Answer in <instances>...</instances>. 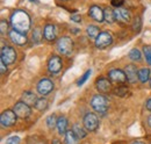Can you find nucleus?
Here are the masks:
<instances>
[{
	"label": "nucleus",
	"instance_id": "58836bf2",
	"mask_svg": "<svg viewBox=\"0 0 151 144\" xmlns=\"http://www.w3.org/2000/svg\"><path fill=\"white\" fill-rule=\"evenodd\" d=\"M52 144H62V143H60V141H59V140H57V138H55V140L52 141Z\"/></svg>",
	"mask_w": 151,
	"mask_h": 144
},
{
	"label": "nucleus",
	"instance_id": "473e14b6",
	"mask_svg": "<svg viewBox=\"0 0 151 144\" xmlns=\"http://www.w3.org/2000/svg\"><path fill=\"white\" fill-rule=\"evenodd\" d=\"M41 32H40V29H36L34 33H33V41L34 42H36V43H38L40 41H41Z\"/></svg>",
	"mask_w": 151,
	"mask_h": 144
},
{
	"label": "nucleus",
	"instance_id": "a19ab883",
	"mask_svg": "<svg viewBox=\"0 0 151 144\" xmlns=\"http://www.w3.org/2000/svg\"><path fill=\"white\" fill-rule=\"evenodd\" d=\"M132 144H144V143H142V142H134Z\"/></svg>",
	"mask_w": 151,
	"mask_h": 144
},
{
	"label": "nucleus",
	"instance_id": "2eb2a0df",
	"mask_svg": "<svg viewBox=\"0 0 151 144\" xmlns=\"http://www.w3.org/2000/svg\"><path fill=\"white\" fill-rule=\"evenodd\" d=\"M95 87H96V90L99 91V92H101V93H107V92L111 91L112 85H111V81L108 79H106V78H99L95 81Z\"/></svg>",
	"mask_w": 151,
	"mask_h": 144
},
{
	"label": "nucleus",
	"instance_id": "dca6fc26",
	"mask_svg": "<svg viewBox=\"0 0 151 144\" xmlns=\"http://www.w3.org/2000/svg\"><path fill=\"white\" fill-rule=\"evenodd\" d=\"M124 72L127 76V80L130 84H134L136 81V79L138 78V71L136 70L135 65H127V68L124 69Z\"/></svg>",
	"mask_w": 151,
	"mask_h": 144
},
{
	"label": "nucleus",
	"instance_id": "aec40b11",
	"mask_svg": "<svg viewBox=\"0 0 151 144\" xmlns=\"http://www.w3.org/2000/svg\"><path fill=\"white\" fill-rule=\"evenodd\" d=\"M65 142H66V144H78L79 138L75 134L73 130H68L65 132Z\"/></svg>",
	"mask_w": 151,
	"mask_h": 144
},
{
	"label": "nucleus",
	"instance_id": "f3484780",
	"mask_svg": "<svg viewBox=\"0 0 151 144\" xmlns=\"http://www.w3.org/2000/svg\"><path fill=\"white\" fill-rule=\"evenodd\" d=\"M56 27L54 24H47L43 30V35L47 41H54L56 38Z\"/></svg>",
	"mask_w": 151,
	"mask_h": 144
},
{
	"label": "nucleus",
	"instance_id": "5701e85b",
	"mask_svg": "<svg viewBox=\"0 0 151 144\" xmlns=\"http://www.w3.org/2000/svg\"><path fill=\"white\" fill-rule=\"evenodd\" d=\"M105 20L108 22V23H113L115 21V13H114V9L107 7L105 9Z\"/></svg>",
	"mask_w": 151,
	"mask_h": 144
},
{
	"label": "nucleus",
	"instance_id": "6ab92c4d",
	"mask_svg": "<svg viewBox=\"0 0 151 144\" xmlns=\"http://www.w3.org/2000/svg\"><path fill=\"white\" fill-rule=\"evenodd\" d=\"M66 128H68V119H66L65 116H60V117L57 120V129H58V134H60V135L65 134V132L68 131Z\"/></svg>",
	"mask_w": 151,
	"mask_h": 144
},
{
	"label": "nucleus",
	"instance_id": "72a5a7b5",
	"mask_svg": "<svg viewBox=\"0 0 151 144\" xmlns=\"http://www.w3.org/2000/svg\"><path fill=\"white\" fill-rule=\"evenodd\" d=\"M7 28H8L7 22H6L5 20H1V34H2V35L5 34V32L7 30Z\"/></svg>",
	"mask_w": 151,
	"mask_h": 144
},
{
	"label": "nucleus",
	"instance_id": "ea45409f",
	"mask_svg": "<svg viewBox=\"0 0 151 144\" xmlns=\"http://www.w3.org/2000/svg\"><path fill=\"white\" fill-rule=\"evenodd\" d=\"M148 125L151 127V115L149 116V117H148Z\"/></svg>",
	"mask_w": 151,
	"mask_h": 144
},
{
	"label": "nucleus",
	"instance_id": "a18cd8bd",
	"mask_svg": "<svg viewBox=\"0 0 151 144\" xmlns=\"http://www.w3.org/2000/svg\"><path fill=\"white\" fill-rule=\"evenodd\" d=\"M41 144H45V143H41Z\"/></svg>",
	"mask_w": 151,
	"mask_h": 144
},
{
	"label": "nucleus",
	"instance_id": "b1692460",
	"mask_svg": "<svg viewBox=\"0 0 151 144\" xmlns=\"http://www.w3.org/2000/svg\"><path fill=\"white\" fill-rule=\"evenodd\" d=\"M72 130L75 131V134L78 136V138H79V140H81V138L86 137V130H85L83 127L79 126V125H75L73 128H72Z\"/></svg>",
	"mask_w": 151,
	"mask_h": 144
},
{
	"label": "nucleus",
	"instance_id": "4c0bfd02",
	"mask_svg": "<svg viewBox=\"0 0 151 144\" xmlns=\"http://www.w3.org/2000/svg\"><path fill=\"white\" fill-rule=\"evenodd\" d=\"M145 107H147V109H148L149 112H151V98H150V99H148V100H147Z\"/></svg>",
	"mask_w": 151,
	"mask_h": 144
},
{
	"label": "nucleus",
	"instance_id": "79ce46f5",
	"mask_svg": "<svg viewBox=\"0 0 151 144\" xmlns=\"http://www.w3.org/2000/svg\"><path fill=\"white\" fill-rule=\"evenodd\" d=\"M29 1H32V2H37V0H29Z\"/></svg>",
	"mask_w": 151,
	"mask_h": 144
},
{
	"label": "nucleus",
	"instance_id": "9d476101",
	"mask_svg": "<svg viewBox=\"0 0 151 144\" xmlns=\"http://www.w3.org/2000/svg\"><path fill=\"white\" fill-rule=\"evenodd\" d=\"M9 38L15 45H24L28 41L26 33H21V32L14 30V29L9 32Z\"/></svg>",
	"mask_w": 151,
	"mask_h": 144
},
{
	"label": "nucleus",
	"instance_id": "20e7f679",
	"mask_svg": "<svg viewBox=\"0 0 151 144\" xmlns=\"http://www.w3.org/2000/svg\"><path fill=\"white\" fill-rule=\"evenodd\" d=\"M17 59V53L14 48L9 45H4L1 49V62L6 65H11Z\"/></svg>",
	"mask_w": 151,
	"mask_h": 144
},
{
	"label": "nucleus",
	"instance_id": "bb28decb",
	"mask_svg": "<svg viewBox=\"0 0 151 144\" xmlns=\"http://www.w3.org/2000/svg\"><path fill=\"white\" fill-rule=\"evenodd\" d=\"M47 107H48V101H47V99H44V98L37 99V101H36V104H35V108H36L37 110L43 112L44 109H47Z\"/></svg>",
	"mask_w": 151,
	"mask_h": 144
},
{
	"label": "nucleus",
	"instance_id": "c9c22d12",
	"mask_svg": "<svg viewBox=\"0 0 151 144\" xmlns=\"http://www.w3.org/2000/svg\"><path fill=\"white\" fill-rule=\"evenodd\" d=\"M71 20H72L73 22H80V21H81V17H80V15H72V17H71Z\"/></svg>",
	"mask_w": 151,
	"mask_h": 144
},
{
	"label": "nucleus",
	"instance_id": "f704fd0d",
	"mask_svg": "<svg viewBox=\"0 0 151 144\" xmlns=\"http://www.w3.org/2000/svg\"><path fill=\"white\" fill-rule=\"evenodd\" d=\"M122 4H123V0H112V5L115 6L116 8H117V7H120Z\"/></svg>",
	"mask_w": 151,
	"mask_h": 144
},
{
	"label": "nucleus",
	"instance_id": "cd10ccee",
	"mask_svg": "<svg viewBox=\"0 0 151 144\" xmlns=\"http://www.w3.org/2000/svg\"><path fill=\"white\" fill-rule=\"evenodd\" d=\"M141 28H142V20L141 18H135L134 22H132V30L136 33H139Z\"/></svg>",
	"mask_w": 151,
	"mask_h": 144
},
{
	"label": "nucleus",
	"instance_id": "c85d7f7f",
	"mask_svg": "<svg viewBox=\"0 0 151 144\" xmlns=\"http://www.w3.org/2000/svg\"><path fill=\"white\" fill-rule=\"evenodd\" d=\"M126 93H128V90H127L124 86H122V87H117L116 90H114V94L117 95V96H124Z\"/></svg>",
	"mask_w": 151,
	"mask_h": 144
},
{
	"label": "nucleus",
	"instance_id": "c756f323",
	"mask_svg": "<svg viewBox=\"0 0 151 144\" xmlns=\"http://www.w3.org/2000/svg\"><path fill=\"white\" fill-rule=\"evenodd\" d=\"M90 74H91V70H87V71L85 72L83 76H81V78L78 80V86H81V85H84V83L87 80V78L90 77Z\"/></svg>",
	"mask_w": 151,
	"mask_h": 144
},
{
	"label": "nucleus",
	"instance_id": "4be33fe9",
	"mask_svg": "<svg viewBox=\"0 0 151 144\" xmlns=\"http://www.w3.org/2000/svg\"><path fill=\"white\" fill-rule=\"evenodd\" d=\"M86 33L87 35L90 36L91 38H96L99 36V28L96 26H93V24H90L87 28H86Z\"/></svg>",
	"mask_w": 151,
	"mask_h": 144
},
{
	"label": "nucleus",
	"instance_id": "f03ea898",
	"mask_svg": "<svg viewBox=\"0 0 151 144\" xmlns=\"http://www.w3.org/2000/svg\"><path fill=\"white\" fill-rule=\"evenodd\" d=\"M56 47L58 53L60 55L70 56L73 51V41L68 36H63L57 41Z\"/></svg>",
	"mask_w": 151,
	"mask_h": 144
},
{
	"label": "nucleus",
	"instance_id": "c03bdc74",
	"mask_svg": "<svg viewBox=\"0 0 151 144\" xmlns=\"http://www.w3.org/2000/svg\"><path fill=\"white\" fill-rule=\"evenodd\" d=\"M150 85H151V79H150Z\"/></svg>",
	"mask_w": 151,
	"mask_h": 144
},
{
	"label": "nucleus",
	"instance_id": "a878e982",
	"mask_svg": "<svg viewBox=\"0 0 151 144\" xmlns=\"http://www.w3.org/2000/svg\"><path fill=\"white\" fill-rule=\"evenodd\" d=\"M57 120H58V119H56V115H55V114L49 115V116L47 117V120H45L48 128H49V129H54L55 127H57Z\"/></svg>",
	"mask_w": 151,
	"mask_h": 144
},
{
	"label": "nucleus",
	"instance_id": "37998d69",
	"mask_svg": "<svg viewBox=\"0 0 151 144\" xmlns=\"http://www.w3.org/2000/svg\"><path fill=\"white\" fill-rule=\"evenodd\" d=\"M60 1H69V0H60Z\"/></svg>",
	"mask_w": 151,
	"mask_h": 144
},
{
	"label": "nucleus",
	"instance_id": "0eeeda50",
	"mask_svg": "<svg viewBox=\"0 0 151 144\" xmlns=\"http://www.w3.org/2000/svg\"><path fill=\"white\" fill-rule=\"evenodd\" d=\"M84 126L88 131H95L99 128V117L93 113H87L84 116Z\"/></svg>",
	"mask_w": 151,
	"mask_h": 144
},
{
	"label": "nucleus",
	"instance_id": "7ed1b4c3",
	"mask_svg": "<svg viewBox=\"0 0 151 144\" xmlns=\"http://www.w3.org/2000/svg\"><path fill=\"white\" fill-rule=\"evenodd\" d=\"M91 106L99 114H105L108 109V100L101 94H96L91 99Z\"/></svg>",
	"mask_w": 151,
	"mask_h": 144
},
{
	"label": "nucleus",
	"instance_id": "1a4fd4ad",
	"mask_svg": "<svg viewBox=\"0 0 151 144\" xmlns=\"http://www.w3.org/2000/svg\"><path fill=\"white\" fill-rule=\"evenodd\" d=\"M14 112H15L17 116H19L21 119H26V117H28V116L32 114L30 106L27 105V104L23 102V101H20V102H18V104L14 106Z\"/></svg>",
	"mask_w": 151,
	"mask_h": 144
},
{
	"label": "nucleus",
	"instance_id": "2f4dec72",
	"mask_svg": "<svg viewBox=\"0 0 151 144\" xmlns=\"http://www.w3.org/2000/svg\"><path fill=\"white\" fill-rule=\"evenodd\" d=\"M6 144H20V137H18V136H12V137H9L6 141Z\"/></svg>",
	"mask_w": 151,
	"mask_h": 144
},
{
	"label": "nucleus",
	"instance_id": "a211bd4d",
	"mask_svg": "<svg viewBox=\"0 0 151 144\" xmlns=\"http://www.w3.org/2000/svg\"><path fill=\"white\" fill-rule=\"evenodd\" d=\"M22 101L26 102L29 106H35V104L37 101V98L33 92H24L22 94Z\"/></svg>",
	"mask_w": 151,
	"mask_h": 144
},
{
	"label": "nucleus",
	"instance_id": "9b49d317",
	"mask_svg": "<svg viewBox=\"0 0 151 144\" xmlns=\"http://www.w3.org/2000/svg\"><path fill=\"white\" fill-rule=\"evenodd\" d=\"M108 77H109V79L112 81L117 83V84H123L127 80L126 72H123L120 69H112L111 71L108 72Z\"/></svg>",
	"mask_w": 151,
	"mask_h": 144
},
{
	"label": "nucleus",
	"instance_id": "39448f33",
	"mask_svg": "<svg viewBox=\"0 0 151 144\" xmlns=\"http://www.w3.org/2000/svg\"><path fill=\"white\" fill-rule=\"evenodd\" d=\"M113 42V36L111 33L108 32H102L100 33L99 36L95 38V45L96 48L99 49H104V48H107L108 45H111Z\"/></svg>",
	"mask_w": 151,
	"mask_h": 144
},
{
	"label": "nucleus",
	"instance_id": "e433bc0d",
	"mask_svg": "<svg viewBox=\"0 0 151 144\" xmlns=\"http://www.w3.org/2000/svg\"><path fill=\"white\" fill-rule=\"evenodd\" d=\"M0 68H1V74H4L5 72L7 71V68H6V64H4L2 62H0Z\"/></svg>",
	"mask_w": 151,
	"mask_h": 144
},
{
	"label": "nucleus",
	"instance_id": "393cba45",
	"mask_svg": "<svg viewBox=\"0 0 151 144\" xmlns=\"http://www.w3.org/2000/svg\"><path fill=\"white\" fill-rule=\"evenodd\" d=\"M129 58L132 59V60H135V62H139L141 59H142V54H141V51L138 50V49H132L130 51H129Z\"/></svg>",
	"mask_w": 151,
	"mask_h": 144
},
{
	"label": "nucleus",
	"instance_id": "423d86ee",
	"mask_svg": "<svg viewBox=\"0 0 151 144\" xmlns=\"http://www.w3.org/2000/svg\"><path fill=\"white\" fill-rule=\"evenodd\" d=\"M17 121V114L14 110H11V109H7L5 112L1 113V116H0V123L2 127H11L13 126Z\"/></svg>",
	"mask_w": 151,
	"mask_h": 144
},
{
	"label": "nucleus",
	"instance_id": "ddd939ff",
	"mask_svg": "<svg viewBox=\"0 0 151 144\" xmlns=\"http://www.w3.org/2000/svg\"><path fill=\"white\" fill-rule=\"evenodd\" d=\"M114 13H115V20L119 21V22H122V23H128L132 19L130 12L126 8L117 7L116 9H114Z\"/></svg>",
	"mask_w": 151,
	"mask_h": 144
},
{
	"label": "nucleus",
	"instance_id": "4468645a",
	"mask_svg": "<svg viewBox=\"0 0 151 144\" xmlns=\"http://www.w3.org/2000/svg\"><path fill=\"white\" fill-rule=\"evenodd\" d=\"M90 17L94 19L96 22H102L105 20V11L101 9L100 6L98 5H93L90 7V12H88Z\"/></svg>",
	"mask_w": 151,
	"mask_h": 144
},
{
	"label": "nucleus",
	"instance_id": "412c9836",
	"mask_svg": "<svg viewBox=\"0 0 151 144\" xmlns=\"http://www.w3.org/2000/svg\"><path fill=\"white\" fill-rule=\"evenodd\" d=\"M150 78V70L148 68H143L138 71V79L141 83H147Z\"/></svg>",
	"mask_w": 151,
	"mask_h": 144
},
{
	"label": "nucleus",
	"instance_id": "f8f14e48",
	"mask_svg": "<svg viewBox=\"0 0 151 144\" xmlns=\"http://www.w3.org/2000/svg\"><path fill=\"white\" fill-rule=\"evenodd\" d=\"M62 66H63V63H62V59L59 56H51L49 62H48V70L51 72V73H58V72L62 70Z\"/></svg>",
	"mask_w": 151,
	"mask_h": 144
},
{
	"label": "nucleus",
	"instance_id": "6e6552de",
	"mask_svg": "<svg viewBox=\"0 0 151 144\" xmlns=\"http://www.w3.org/2000/svg\"><path fill=\"white\" fill-rule=\"evenodd\" d=\"M54 90V83L48 79V78H43L38 81L37 84V92L41 95H48L51 91Z\"/></svg>",
	"mask_w": 151,
	"mask_h": 144
},
{
	"label": "nucleus",
	"instance_id": "f257e3e1",
	"mask_svg": "<svg viewBox=\"0 0 151 144\" xmlns=\"http://www.w3.org/2000/svg\"><path fill=\"white\" fill-rule=\"evenodd\" d=\"M11 24L14 30H18L21 33H27L30 29V17L27 12L22 9H17L11 15Z\"/></svg>",
	"mask_w": 151,
	"mask_h": 144
},
{
	"label": "nucleus",
	"instance_id": "7c9ffc66",
	"mask_svg": "<svg viewBox=\"0 0 151 144\" xmlns=\"http://www.w3.org/2000/svg\"><path fill=\"white\" fill-rule=\"evenodd\" d=\"M143 51H144V55H145V59L151 65V47H144Z\"/></svg>",
	"mask_w": 151,
	"mask_h": 144
}]
</instances>
